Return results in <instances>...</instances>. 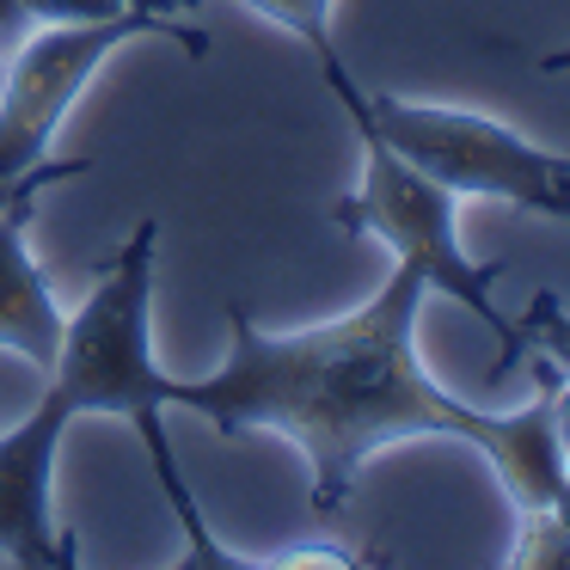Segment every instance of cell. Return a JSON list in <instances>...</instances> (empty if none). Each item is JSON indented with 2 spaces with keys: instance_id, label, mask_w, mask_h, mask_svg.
I'll list each match as a JSON object with an SVG mask.
<instances>
[{
  "instance_id": "obj_1",
  "label": "cell",
  "mask_w": 570,
  "mask_h": 570,
  "mask_svg": "<svg viewBox=\"0 0 570 570\" xmlns=\"http://www.w3.org/2000/svg\"><path fill=\"white\" fill-rule=\"evenodd\" d=\"M423 301H430V283L411 264H393L381 295H368L344 320L301 325V332H264L246 307H227V362L203 381L173 374V405L222 435H288L313 466V515H337L362 466L381 448L417 442V435L472 442L521 515L552 509V497L570 479L552 430L558 368L533 350L540 399L521 411L460 405L430 381L417 356Z\"/></svg>"
},
{
  "instance_id": "obj_2",
  "label": "cell",
  "mask_w": 570,
  "mask_h": 570,
  "mask_svg": "<svg viewBox=\"0 0 570 570\" xmlns=\"http://www.w3.org/2000/svg\"><path fill=\"white\" fill-rule=\"evenodd\" d=\"M154 258H160V222H136V234L117 246V258L105 264L99 288L87 295V307L68 313L62 356H56L50 381L68 393L75 417H124L136 423L148 466L166 491V509L185 528V570H246L252 558H239L234 546L215 540L209 515L197 509L185 484V466L173 454L166 435V411H173V374L154 356Z\"/></svg>"
},
{
  "instance_id": "obj_3",
  "label": "cell",
  "mask_w": 570,
  "mask_h": 570,
  "mask_svg": "<svg viewBox=\"0 0 570 570\" xmlns=\"http://www.w3.org/2000/svg\"><path fill=\"white\" fill-rule=\"evenodd\" d=\"M320 80L332 87V99L344 105L350 129H356V141H362V185L332 209V222L344 227V234L381 239V246L393 252V264H411V271L430 283V295H454L472 320L491 325L509 344L503 362H497V374H509L521 362V325L491 301V288L503 283V264L466 258V246H460V234H454V203L460 197L448 185H435L430 173H417L405 154H393V141H386L381 129L368 124V111H362V87H356V75L344 68L337 50L320 56Z\"/></svg>"
},
{
  "instance_id": "obj_4",
  "label": "cell",
  "mask_w": 570,
  "mask_h": 570,
  "mask_svg": "<svg viewBox=\"0 0 570 570\" xmlns=\"http://www.w3.org/2000/svg\"><path fill=\"white\" fill-rule=\"evenodd\" d=\"M368 124L405 154L417 173L448 185L454 197H497L521 215L570 222V154L533 148L509 124L460 105H411L399 92H368L362 87Z\"/></svg>"
},
{
  "instance_id": "obj_5",
  "label": "cell",
  "mask_w": 570,
  "mask_h": 570,
  "mask_svg": "<svg viewBox=\"0 0 570 570\" xmlns=\"http://www.w3.org/2000/svg\"><path fill=\"white\" fill-rule=\"evenodd\" d=\"M141 38H166L190 56H209V31L185 26L173 13H117V19H68V26H38L13 50L7 99H0V185L50 160L56 129L68 124L87 80L111 62L117 50Z\"/></svg>"
},
{
  "instance_id": "obj_6",
  "label": "cell",
  "mask_w": 570,
  "mask_h": 570,
  "mask_svg": "<svg viewBox=\"0 0 570 570\" xmlns=\"http://www.w3.org/2000/svg\"><path fill=\"white\" fill-rule=\"evenodd\" d=\"M75 423L62 386H43L38 411L19 430L0 435V558L26 570H68L80 564L75 540L56 528V454Z\"/></svg>"
},
{
  "instance_id": "obj_7",
  "label": "cell",
  "mask_w": 570,
  "mask_h": 570,
  "mask_svg": "<svg viewBox=\"0 0 570 570\" xmlns=\"http://www.w3.org/2000/svg\"><path fill=\"white\" fill-rule=\"evenodd\" d=\"M38 197H43V185L0 209V350H13L19 362H31L38 374H50L56 356H62L68 313L56 307L50 276L31 264V246H26V227H31V215H38Z\"/></svg>"
},
{
  "instance_id": "obj_8",
  "label": "cell",
  "mask_w": 570,
  "mask_h": 570,
  "mask_svg": "<svg viewBox=\"0 0 570 570\" xmlns=\"http://www.w3.org/2000/svg\"><path fill=\"white\" fill-rule=\"evenodd\" d=\"M521 350H540L558 374L570 381V307L552 295V288H533L528 313H521Z\"/></svg>"
},
{
  "instance_id": "obj_9",
  "label": "cell",
  "mask_w": 570,
  "mask_h": 570,
  "mask_svg": "<svg viewBox=\"0 0 570 570\" xmlns=\"http://www.w3.org/2000/svg\"><path fill=\"white\" fill-rule=\"evenodd\" d=\"M239 7H252L258 19L283 26L288 38H301L313 50V62L337 50V38H332V7H337V0H239Z\"/></svg>"
},
{
  "instance_id": "obj_10",
  "label": "cell",
  "mask_w": 570,
  "mask_h": 570,
  "mask_svg": "<svg viewBox=\"0 0 570 570\" xmlns=\"http://www.w3.org/2000/svg\"><path fill=\"white\" fill-rule=\"evenodd\" d=\"M38 26H68V19H117V13H185L203 0H26Z\"/></svg>"
},
{
  "instance_id": "obj_11",
  "label": "cell",
  "mask_w": 570,
  "mask_h": 570,
  "mask_svg": "<svg viewBox=\"0 0 570 570\" xmlns=\"http://www.w3.org/2000/svg\"><path fill=\"white\" fill-rule=\"evenodd\" d=\"M509 564L521 570H570V533L552 509H533L521 515V546L509 552Z\"/></svg>"
},
{
  "instance_id": "obj_12",
  "label": "cell",
  "mask_w": 570,
  "mask_h": 570,
  "mask_svg": "<svg viewBox=\"0 0 570 570\" xmlns=\"http://www.w3.org/2000/svg\"><path fill=\"white\" fill-rule=\"evenodd\" d=\"M92 173V160L87 154H75V160H38L31 166V173H19V178H7V185H0V209H7V203L13 197H26V190H56V185H68V178H87Z\"/></svg>"
},
{
  "instance_id": "obj_13",
  "label": "cell",
  "mask_w": 570,
  "mask_h": 570,
  "mask_svg": "<svg viewBox=\"0 0 570 570\" xmlns=\"http://www.w3.org/2000/svg\"><path fill=\"white\" fill-rule=\"evenodd\" d=\"M31 31H38V19H31L26 0H0V50H19Z\"/></svg>"
},
{
  "instance_id": "obj_14",
  "label": "cell",
  "mask_w": 570,
  "mask_h": 570,
  "mask_svg": "<svg viewBox=\"0 0 570 570\" xmlns=\"http://www.w3.org/2000/svg\"><path fill=\"white\" fill-rule=\"evenodd\" d=\"M552 430H558V454H564V472H570V381L558 374V393H552Z\"/></svg>"
},
{
  "instance_id": "obj_15",
  "label": "cell",
  "mask_w": 570,
  "mask_h": 570,
  "mask_svg": "<svg viewBox=\"0 0 570 570\" xmlns=\"http://www.w3.org/2000/svg\"><path fill=\"white\" fill-rule=\"evenodd\" d=\"M540 75H570V50H552V56H540Z\"/></svg>"
},
{
  "instance_id": "obj_16",
  "label": "cell",
  "mask_w": 570,
  "mask_h": 570,
  "mask_svg": "<svg viewBox=\"0 0 570 570\" xmlns=\"http://www.w3.org/2000/svg\"><path fill=\"white\" fill-rule=\"evenodd\" d=\"M552 515H558V521H564V533H570V479H564V491H558V497H552Z\"/></svg>"
}]
</instances>
